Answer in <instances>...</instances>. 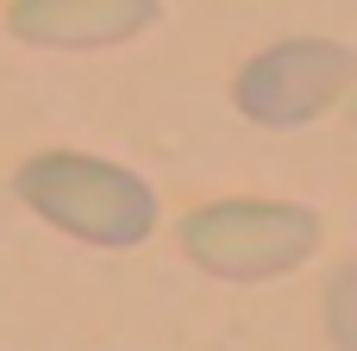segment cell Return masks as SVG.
<instances>
[{"instance_id":"3","label":"cell","mask_w":357,"mask_h":351,"mask_svg":"<svg viewBox=\"0 0 357 351\" xmlns=\"http://www.w3.org/2000/svg\"><path fill=\"white\" fill-rule=\"evenodd\" d=\"M357 82V57L351 44L339 38H282L270 50H257L238 82H232V100L251 126L264 132H295V126H314L326 119Z\"/></svg>"},{"instance_id":"2","label":"cell","mask_w":357,"mask_h":351,"mask_svg":"<svg viewBox=\"0 0 357 351\" xmlns=\"http://www.w3.org/2000/svg\"><path fill=\"white\" fill-rule=\"evenodd\" d=\"M176 239L188 264L220 283H276L320 251L326 226L295 201H207L182 214Z\"/></svg>"},{"instance_id":"1","label":"cell","mask_w":357,"mask_h":351,"mask_svg":"<svg viewBox=\"0 0 357 351\" xmlns=\"http://www.w3.org/2000/svg\"><path fill=\"white\" fill-rule=\"evenodd\" d=\"M13 195L56 232H69L75 245L94 251H138L157 232V188L113 163V157H88V151H38L13 170Z\"/></svg>"},{"instance_id":"4","label":"cell","mask_w":357,"mask_h":351,"mask_svg":"<svg viewBox=\"0 0 357 351\" xmlns=\"http://www.w3.org/2000/svg\"><path fill=\"white\" fill-rule=\"evenodd\" d=\"M157 25V0H13L6 31L31 50H113Z\"/></svg>"}]
</instances>
